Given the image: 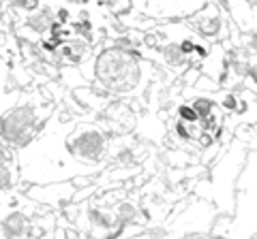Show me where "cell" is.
<instances>
[{"instance_id": "6da1fadb", "label": "cell", "mask_w": 257, "mask_h": 239, "mask_svg": "<svg viewBox=\"0 0 257 239\" xmlns=\"http://www.w3.org/2000/svg\"><path fill=\"white\" fill-rule=\"evenodd\" d=\"M99 60H103L109 66H114V70L105 68V66H99V70H96L99 79L107 88H111V90H116V92H126L138 86L140 66L133 56H126L122 52H105Z\"/></svg>"}]
</instances>
